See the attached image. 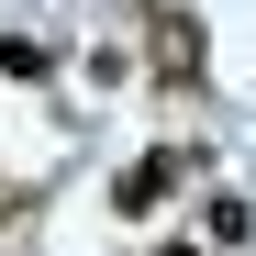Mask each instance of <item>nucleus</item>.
<instances>
[{"instance_id":"1","label":"nucleus","mask_w":256,"mask_h":256,"mask_svg":"<svg viewBox=\"0 0 256 256\" xmlns=\"http://www.w3.org/2000/svg\"><path fill=\"white\" fill-rule=\"evenodd\" d=\"M200 156H212V145H145V156H134V167L112 178V212H122V223H145V212H156L167 190H178V178H190Z\"/></svg>"},{"instance_id":"2","label":"nucleus","mask_w":256,"mask_h":256,"mask_svg":"<svg viewBox=\"0 0 256 256\" xmlns=\"http://www.w3.org/2000/svg\"><path fill=\"white\" fill-rule=\"evenodd\" d=\"M145 78L212 90V67H200V12H167V0H156V22H145Z\"/></svg>"},{"instance_id":"3","label":"nucleus","mask_w":256,"mask_h":256,"mask_svg":"<svg viewBox=\"0 0 256 256\" xmlns=\"http://www.w3.org/2000/svg\"><path fill=\"white\" fill-rule=\"evenodd\" d=\"M245 234H256V200L245 190H212L200 200V245H245Z\"/></svg>"},{"instance_id":"4","label":"nucleus","mask_w":256,"mask_h":256,"mask_svg":"<svg viewBox=\"0 0 256 256\" xmlns=\"http://www.w3.org/2000/svg\"><path fill=\"white\" fill-rule=\"evenodd\" d=\"M0 78H22V90H45V78H56V56L34 45V34H0Z\"/></svg>"},{"instance_id":"5","label":"nucleus","mask_w":256,"mask_h":256,"mask_svg":"<svg viewBox=\"0 0 256 256\" xmlns=\"http://www.w3.org/2000/svg\"><path fill=\"white\" fill-rule=\"evenodd\" d=\"M156 256H200V245H156Z\"/></svg>"}]
</instances>
